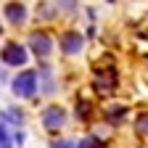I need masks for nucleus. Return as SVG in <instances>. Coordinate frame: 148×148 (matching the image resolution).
<instances>
[{"label":"nucleus","mask_w":148,"mask_h":148,"mask_svg":"<svg viewBox=\"0 0 148 148\" xmlns=\"http://www.w3.org/2000/svg\"><path fill=\"white\" fill-rule=\"evenodd\" d=\"M0 32H3V29H0Z\"/></svg>","instance_id":"nucleus-12"},{"label":"nucleus","mask_w":148,"mask_h":148,"mask_svg":"<svg viewBox=\"0 0 148 148\" xmlns=\"http://www.w3.org/2000/svg\"><path fill=\"white\" fill-rule=\"evenodd\" d=\"M122 114H124V108H122V106H116V108H111V114H108V116H111V119H119Z\"/></svg>","instance_id":"nucleus-11"},{"label":"nucleus","mask_w":148,"mask_h":148,"mask_svg":"<svg viewBox=\"0 0 148 148\" xmlns=\"http://www.w3.org/2000/svg\"><path fill=\"white\" fill-rule=\"evenodd\" d=\"M5 16H8V21L21 24L24 18H27V8H24L21 3H8V5H5Z\"/></svg>","instance_id":"nucleus-6"},{"label":"nucleus","mask_w":148,"mask_h":148,"mask_svg":"<svg viewBox=\"0 0 148 148\" xmlns=\"http://www.w3.org/2000/svg\"><path fill=\"white\" fill-rule=\"evenodd\" d=\"M82 34L79 32H64L61 34V50L64 53H69V56H74V53H79L82 50Z\"/></svg>","instance_id":"nucleus-5"},{"label":"nucleus","mask_w":148,"mask_h":148,"mask_svg":"<svg viewBox=\"0 0 148 148\" xmlns=\"http://www.w3.org/2000/svg\"><path fill=\"white\" fill-rule=\"evenodd\" d=\"M0 148H13L11 145V138H8V130H5L3 122H0Z\"/></svg>","instance_id":"nucleus-7"},{"label":"nucleus","mask_w":148,"mask_h":148,"mask_svg":"<svg viewBox=\"0 0 148 148\" xmlns=\"http://www.w3.org/2000/svg\"><path fill=\"white\" fill-rule=\"evenodd\" d=\"M13 92L18 98H32L34 95V90H37V74L34 71H21L18 77L13 79Z\"/></svg>","instance_id":"nucleus-1"},{"label":"nucleus","mask_w":148,"mask_h":148,"mask_svg":"<svg viewBox=\"0 0 148 148\" xmlns=\"http://www.w3.org/2000/svg\"><path fill=\"white\" fill-rule=\"evenodd\" d=\"M135 127H138V132H140V135H148V114H143V116L138 119Z\"/></svg>","instance_id":"nucleus-9"},{"label":"nucleus","mask_w":148,"mask_h":148,"mask_svg":"<svg viewBox=\"0 0 148 148\" xmlns=\"http://www.w3.org/2000/svg\"><path fill=\"white\" fill-rule=\"evenodd\" d=\"M77 148H103V143H101L98 138H92V135H90V138H85Z\"/></svg>","instance_id":"nucleus-8"},{"label":"nucleus","mask_w":148,"mask_h":148,"mask_svg":"<svg viewBox=\"0 0 148 148\" xmlns=\"http://www.w3.org/2000/svg\"><path fill=\"white\" fill-rule=\"evenodd\" d=\"M64 122H66V114H64L61 106H50L42 111V127L45 130H58Z\"/></svg>","instance_id":"nucleus-4"},{"label":"nucleus","mask_w":148,"mask_h":148,"mask_svg":"<svg viewBox=\"0 0 148 148\" xmlns=\"http://www.w3.org/2000/svg\"><path fill=\"white\" fill-rule=\"evenodd\" d=\"M50 148H77V145H74L71 140H56V143H53Z\"/></svg>","instance_id":"nucleus-10"},{"label":"nucleus","mask_w":148,"mask_h":148,"mask_svg":"<svg viewBox=\"0 0 148 148\" xmlns=\"http://www.w3.org/2000/svg\"><path fill=\"white\" fill-rule=\"evenodd\" d=\"M29 48L37 53V56H48L53 50V40L48 32H32L29 34Z\"/></svg>","instance_id":"nucleus-3"},{"label":"nucleus","mask_w":148,"mask_h":148,"mask_svg":"<svg viewBox=\"0 0 148 148\" xmlns=\"http://www.w3.org/2000/svg\"><path fill=\"white\" fill-rule=\"evenodd\" d=\"M0 58L8 66H24L27 64V48L18 45V42H8L3 50H0Z\"/></svg>","instance_id":"nucleus-2"}]
</instances>
